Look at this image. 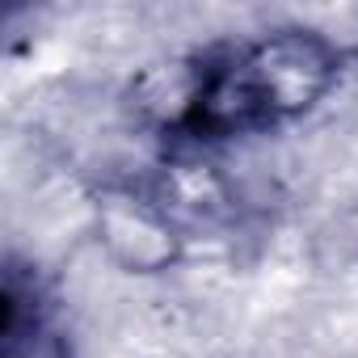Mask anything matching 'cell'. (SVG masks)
<instances>
[{
  "instance_id": "obj_1",
  "label": "cell",
  "mask_w": 358,
  "mask_h": 358,
  "mask_svg": "<svg viewBox=\"0 0 358 358\" xmlns=\"http://www.w3.org/2000/svg\"><path fill=\"white\" fill-rule=\"evenodd\" d=\"M354 51L316 26H274L220 38L177 64V85L156 106V135L173 156L274 135L316 114L341 85Z\"/></svg>"
},
{
  "instance_id": "obj_2",
  "label": "cell",
  "mask_w": 358,
  "mask_h": 358,
  "mask_svg": "<svg viewBox=\"0 0 358 358\" xmlns=\"http://www.w3.org/2000/svg\"><path fill=\"white\" fill-rule=\"evenodd\" d=\"M93 241L118 274L160 278L190 257V232L156 194V186L139 177H110L89 199Z\"/></svg>"
},
{
  "instance_id": "obj_3",
  "label": "cell",
  "mask_w": 358,
  "mask_h": 358,
  "mask_svg": "<svg viewBox=\"0 0 358 358\" xmlns=\"http://www.w3.org/2000/svg\"><path fill=\"white\" fill-rule=\"evenodd\" d=\"M0 358H72L59 329L55 295L43 282L34 262L17 253L5 257V287H0Z\"/></svg>"
}]
</instances>
